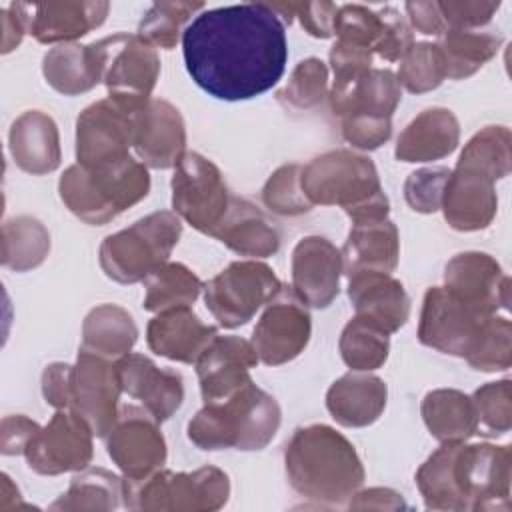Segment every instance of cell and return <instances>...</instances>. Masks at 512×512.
<instances>
[{
	"instance_id": "1",
	"label": "cell",
	"mask_w": 512,
	"mask_h": 512,
	"mask_svg": "<svg viewBox=\"0 0 512 512\" xmlns=\"http://www.w3.org/2000/svg\"><path fill=\"white\" fill-rule=\"evenodd\" d=\"M192 80L218 100H250L270 90L288 60L286 30L266 2L202 10L182 34Z\"/></svg>"
},
{
	"instance_id": "2",
	"label": "cell",
	"mask_w": 512,
	"mask_h": 512,
	"mask_svg": "<svg viewBox=\"0 0 512 512\" xmlns=\"http://www.w3.org/2000/svg\"><path fill=\"white\" fill-rule=\"evenodd\" d=\"M512 450L508 444L442 442L416 472L428 510H510Z\"/></svg>"
},
{
	"instance_id": "3",
	"label": "cell",
	"mask_w": 512,
	"mask_h": 512,
	"mask_svg": "<svg viewBox=\"0 0 512 512\" xmlns=\"http://www.w3.org/2000/svg\"><path fill=\"white\" fill-rule=\"evenodd\" d=\"M284 466L294 492L320 506L346 504L366 478L354 444L328 424L296 428Z\"/></svg>"
},
{
	"instance_id": "4",
	"label": "cell",
	"mask_w": 512,
	"mask_h": 512,
	"mask_svg": "<svg viewBox=\"0 0 512 512\" xmlns=\"http://www.w3.org/2000/svg\"><path fill=\"white\" fill-rule=\"evenodd\" d=\"M282 422L280 404L254 382L224 400L204 402L188 422V440L200 450H262Z\"/></svg>"
},
{
	"instance_id": "5",
	"label": "cell",
	"mask_w": 512,
	"mask_h": 512,
	"mask_svg": "<svg viewBox=\"0 0 512 512\" xmlns=\"http://www.w3.org/2000/svg\"><path fill=\"white\" fill-rule=\"evenodd\" d=\"M302 188L320 206H340L352 220L388 218L390 202L384 194L374 162L354 150H330L302 166Z\"/></svg>"
},
{
	"instance_id": "6",
	"label": "cell",
	"mask_w": 512,
	"mask_h": 512,
	"mask_svg": "<svg viewBox=\"0 0 512 512\" xmlns=\"http://www.w3.org/2000/svg\"><path fill=\"white\" fill-rule=\"evenodd\" d=\"M150 192L148 166L128 156L122 162L84 168L72 164L58 180L64 206L82 222L102 226L120 216Z\"/></svg>"
},
{
	"instance_id": "7",
	"label": "cell",
	"mask_w": 512,
	"mask_h": 512,
	"mask_svg": "<svg viewBox=\"0 0 512 512\" xmlns=\"http://www.w3.org/2000/svg\"><path fill=\"white\" fill-rule=\"evenodd\" d=\"M180 236L182 220L174 210L152 212L102 240L100 268L114 282H142L168 262Z\"/></svg>"
},
{
	"instance_id": "8",
	"label": "cell",
	"mask_w": 512,
	"mask_h": 512,
	"mask_svg": "<svg viewBox=\"0 0 512 512\" xmlns=\"http://www.w3.org/2000/svg\"><path fill=\"white\" fill-rule=\"evenodd\" d=\"M230 496L228 474L216 466L192 472L158 470L144 480L124 478V506L144 512H212Z\"/></svg>"
},
{
	"instance_id": "9",
	"label": "cell",
	"mask_w": 512,
	"mask_h": 512,
	"mask_svg": "<svg viewBox=\"0 0 512 512\" xmlns=\"http://www.w3.org/2000/svg\"><path fill=\"white\" fill-rule=\"evenodd\" d=\"M282 288L274 270L260 260L230 262L202 288L204 304L224 328H238L254 318Z\"/></svg>"
},
{
	"instance_id": "10",
	"label": "cell",
	"mask_w": 512,
	"mask_h": 512,
	"mask_svg": "<svg viewBox=\"0 0 512 512\" xmlns=\"http://www.w3.org/2000/svg\"><path fill=\"white\" fill-rule=\"evenodd\" d=\"M102 84L110 98L144 104L152 98V90L160 76V56L154 46H150L138 34L116 32L112 36L94 42Z\"/></svg>"
},
{
	"instance_id": "11",
	"label": "cell",
	"mask_w": 512,
	"mask_h": 512,
	"mask_svg": "<svg viewBox=\"0 0 512 512\" xmlns=\"http://www.w3.org/2000/svg\"><path fill=\"white\" fill-rule=\"evenodd\" d=\"M172 208L194 230L212 236L230 206V192L218 166L198 152H186L172 176Z\"/></svg>"
},
{
	"instance_id": "12",
	"label": "cell",
	"mask_w": 512,
	"mask_h": 512,
	"mask_svg": "<svg viewBox=\"0 0 512 512\" xmlns=\"http://www.w3.org/2000/svg\"><path fill=\"white\" fill-rule=\"evenodd\" d=\"M144 104L106 96L86 106L76 118V164L96 168L126 160L134 144V114Z\"/></svg>"
},
{
	"instance_id": "13",
	"label": "cell",
	"mask_w": 512,
	"mask_h": 512,
	"mask_svg": "<svg viewBox=\"0 0 512 512\" xmlns=\"http://www.w3.org/2000/svg\"><path fill=\"white\" fill-rule=\"evenodd\" d=\"M94 432L88 422L72 410H56L48 424L30 438L24 458L30 470L44 476L80 472L94 456Z\"/></svg>"
},
{
	"instance_id": "14",
	"label": "cell",
	"mask_w": 512,
	"mask_h": 512,
	"mask_svg": "<svg viewBox=\"0 0 512 512\" xmlns=\"http://www.w3.org/2000/svg\"><path fill=\"white\" fill-rule=\"evenodd\" d=\"M312 334L308 306L292 286H284L266 302L252 332V346L266 366H280L304 352Z\"/></svg>"
},
{
	"instance_id": "15",
	"label": "cell",
	"mask_w": 512,
	"mask_h": 512,
	"mask_svg": "<svg viewBox=\"0 0 512 512\" xmlns=\"http://www.w3.org/2000/svg\"><path fill=\"white\" fill-rule=\"evenodd\" d=\"M120 394L116 362L80 348L70 370L68 410L82 416L94 436L104 438L118 418Z\"/></svg>"
},
{
	"instance_id": "16",
	"label": "cell",
	"mask_w": 512,
	"mask_h": 512,
	"mask_svg": "<svg viewBox=\"0 0 512 512\" xmlns=\"http://www.w3.org/2000/svg\"><path fill=\"white\" fill-rule=\"evenodd\" d=\"M144 408L124 406L106 438V452L128 482L158 472L166 462V440Z\"/></svg>"
},
{
	"instance_id": "17",
	"label": "cell",
	"mask_w": 512,
	"mask_h": 512,
	"mask_svg": "<svg viewBox=\"0 0 512 512\" xmlns=\"http://www.w3.org/2000/svg\"><path fill=\"white\" fill-rule=\"evenodd\" d=\"M484 318L486 314L466 306L444 286H432L422 300L418 340L442 354L464 358Z\"/></svg>"
},
{
	"instance_id": "18",
	"label": "cell",
	"mask_w": 512,
	"mask_h": 512,
	"mask_svg": "<svg viewBox=\"0 0 512 512\" xmlns=\"http://www.w3.org/2000/svg\"><path fill=\"white\" fill-rule=\"evenodd\" d=\"M444 288L486 316L508 308L510 278L486 252L468 250L452 256L444 268Z\"/></svg>"
},
{
	"instance_id": "19",
	"label": "cell",
	"mask_w": 512,
	"mask_h": 512,
	"mask_svg": "<svg viewBox=\"0 0 512 512\" xmlns=\"http://www.w3.org/2000/svg\"><path fill=\"white\" fill-rule=\"evenodd\" d=\"M138 160L148 168H176L186 154V126L180 110L162 98H150L134 114Z\"/></svg>"
},
{
	"instance_id": "20",
	"label": "cell",
	"mask_w": 512,
	"mask_h": 512,
	"mask_svg": "<svg viewBox=\"0 0 512 512\" xmlns=\"http://www.w3.org/2000/svg\"><path fill=\"white\" fill-rule=\"evenodd\" d=\"M292 290L310 308H328L340 290L344 260L324 236H304L292 250Z\"/></svg>"
},
{
	"instance_id": "21",
	"label": "cell",
	"mask_w": 512,
	"mask_h": 512,
	"mask_svg": "<svg viewBox=\"0 0 512 512\" xmlns=\"http://www.w3.org/2000/svg\"><path fill=\"white\" fill-rule=\"evenodd\" d=\"M122 392L138 400L158 422L168 420L184 402V380L176 370L160 368L144 354L114 360Z\"/></svg>"
},
{
	"instance_id": "22",
	"label": "cell",
	"mask_w": 512,
	"mask_h": 512,
	"mask_svg": "<svg viewBox=\"0 0 512 512\" xmlns=\"http://www.w3.org/2000/svg\"><path fill=\"white\" fill-rule=\"evenodd\" d=\"M496 180L488 174L456 164L444 184L440 210L450 228L458 232L484 230L496 216Z\"/></svg>"
},
{
	"instance_id": "23",
	"label": "cell",
	"mask_w": 512,
	"mask_h": 512,
	"mask_svg": "<svg viewBox=\"0 0 512 512\" xmlns=\"http://www.w3.org/2000/svg\"><path fill=\"white\" fill-rule=\"evenodd\" d=\"M250 340L240 336H216L196 360V374L204 402L224 400L252 382L250 370L258 364Z\"/></svg>"
},
{
	"instance_id": "24",
	"label": "cell",
	"mask_w": 512,
	"mask_h": 512,
	"mask_svg": "<svg viewBox=\"0 0 512 512\" xmlns=\"http://www.w3.org/2000/svg\"><path fill=\"white\" fill-rule=\"evenodd\" d=\"M348 298L354 316L378 326L386 334L398 332L410 318V296L392 274L360 270L348 276Z\"/></svg>"
},
{
	"instance_id": "25",
	"label": "cell",
	"mask_w": 512,
	"mask_h": 512,
	"mask_svg": "<svg viewBox=\"0 0 512 512\" xmlns=\"http://www.w3.org/2000/svg\"><path fill=\"white\" fill-rule=\"evenodd\" d=\"M328 100L332 114L338 118L350 114L392 118L402 100V86L392 70L368 68L356 76L334 78Z\"/></svg>"
},
{
	"instance_id": "26",
	"label": "cell",
	"mask_w": 512,
	"mask_h": 512,
	"mask_svg": "<svg viewBox=\"0 0 512 512\" xmlns=\"http://www.w3.org/2000/svg\"><path fill=\"white\" fill-rule=\"evenodd\" d=\"M216 336L218 328L202 322L190 306L158 312L146 328L148 348L156 356L184 364H196Z\"/></svg>"
},
{
	"instance_id": "27",
	"label": "cell",
	"mask_w": 512,
	"mask_h": 512,
	"mask_svg": "<svg viewBox=\"0 0 512 512\" xmlns=\"http://www.w3.org/2000/svg\"><path fill=\"white\" fill-rule=\"evenodd\" d=\"M28 32L42 44H70L102 26L110 4L100 0H66L26 4Z\"/></svg>"
},
{
	"instance_id": "28",
	"label": "cell",
	"mask_w": 512,
	"mask_h": 512,
	"mask_svg": "<svg viewBox=\"0 0 512 512\" xmlns=\"http://www.w3.org/2000/svg\"><path fill=\"white\" fill-rule=\"evenodd\" d=\"M8 148L14 164L32 176L54 172L62 160L58 126L42 110H26L12 122Z\"/></svg>"
},
{
	"instance_id": "29",
	"label": "cell",
	"mask_w": 512,
	"mask_h": 512,
	"mask_svg": "<svg viewBox=\"0 0 512 512\" xmlns=\"http://www.w3.org/2000/svg\"><path fill=\"white\" fill-rule=\"evenodd\" d=\"M460 142V124L452 110L434 106L414 116L400 132L394 156L400 162H434L446 158Z\"/></svg>"
},
{
	"instance_id": "30",
	"label": "cell",
	"mask_w": 512,
	"mask_h": 512,
	"mask_svg": "<svg viewBox=\"0 0 512 512\" xmlns=\"http://www.w3.org/2000/svg\"><path fill=\"white\" fill-rule=\"evenodd\" d=\"M388 400L386 382L368 372H348L340 376L326 392L330 416L346 428H364L374 424Z\"/></svg>"
},
{
	"instance_id": "31",
	"label": "cell",
	"mask_w": 512,
	"mask_h": 512,
	"mask_svg": "<svg viewBox=\"0 0 512 512\" xmlns=\"http://www.w3.org/2000/svg\"><path fill=\"white\" fill-rule=\"evenodd\" d=\"M224 246L252 260L268 258L280 250V232L250 200L232 196L226 216L212 234Z\"/></svg>"
},
{
	"instance_id": "32",
	"label": "cell",
	"mask_w": 512,
	"mask_h": 512,
	"mask_svg": "<svg viewBox=\"0 0 512 512\" xmlns=\"http://www.w3.org/2000/svg\"><path fill=\"white\" fill-rule=\"evenodd\" d=\"M340 252L346 276L360 270L392 274L400 260L398 228L388 218L356 222Z\"/></svg>"
},
{
	"instance_id": "33",
	"label": "cell",
	"mask_w": 512,
	"mask_h": 512,
	"mask_svg": "<svg viewBox=\"0 0 512 512\" xmlns=\"http://www.w3.org/2000/svg\"><path fill=\"white\" fill-rule=\"evenodd\" d=\"M46 82L64 96H78L102 82L100 60L92 44H58L42 58Z\"/></svg>"
},
{
	"instance_id": "34",
	"label": "cell",
	"mask_w": 512,
	"mask_h": 512,
	"mask_svg": "<svg viewBox=\"0 0 512 512\" xmlns=\"http://www.w3.org/2000/svg\"><path fill=\"white\" fill-rule=\"evenodd\" d=\"M422 420L438 442H466L478 434L472 396L456 388H438L422 398Z\"/></svg>"
},
{
	"instance_id": "35",
	"label": "cell",
	"mask_w": 512,
	"mask_h": 512,
	"mask_svg": "<svg viewBox=\"0 0 512 512\" xmlns=\"http://www.w3.org/2000/svg\"><path fill=\"white\" fill-rule=\"evenodd\" d=\"M138 340V328L132 314L118 304H100L92 308L82 322V346L110 360L126 356Z\"/></svg>"
},
{
	"instance_id": "36",
	"label": "cell",
	"mask_w": 512,
	"mask_h": 512,
	"mask_svg": "<svg viewBox=\"0 0 512 512\" xmlns=\"http://www.w3.org/2000/svg\"><path fill=\"white\" fill-rule=\"evenodd\" d=\"M438 48L446 62V76L462 80L478 72L500 50L502 38L494 32L448 28L438 36Z\"/></svg>"
},
{
	"instance_id": "37",
	"label": "cell",
	"mask_w": 512,
	"mask_h": 512,
	"mask_svg": "<svg viewBox=\"0 0 512 512\" xmlns=\"http://www.w3.org/2000/svg\"><path fill=\"white\" fill-rule=\"evenodd\" d=\"M124 502V478L106 468H84L50 510H116Z\"/></svg>"
},
{
	"instance_id": "38",
	"label": "cell",
	"mask_w": 512,
	"mask_h": 512,
	"mask_svg": "<svg viewBox=\"0 0 512 512\" xmlns=\"http://www.w3.org/2000/svg\"><path fill=\"white\" fill-rule=\"evenodd\" d=\"M50 252V232L34 216H16L2 224V266L28 272L40 266Z\"/></svg>"
},
{
	"instance_id": "39",
	"label": "cell",
	"mask_w": 512,
	"mask_h": 512,
	"mask_svg": "<svg viewBox=\"0 0 512 512\" xmlns=\"http://www.w3.org/2000/svg\"><path fill=\"white\" fill-rule=\"evenodd\" d=\"M144 282L146 292L142 306L154 314L194 304L204 288L202 280L186 264L170 260L152 272Z\"/></svg>"
},
{
	"instance_id": "40",
	"label": "cell",
	"mask_w": 512,
	"mask_h": 512,
	"mask_svg": "<svg viewBox=\"0 0 512 512\" xmlns=\"http://www.w3.org/2000/svg\"><path fill=\"white\" fill-rule=\"evenodd\" d=\"M338 350L350 370L370 372L388 360L390 334L354 316L340 334Z\"/></svg>"
},
{
	"instance_id": "41",
	"label": "cell",
	"mask_w": 512,
	"mask_h": 512,
	"mask_svg": "<svg viewBox=\"0 0 512 512\" xmlns=\"http://www.w3.org/2000/svg\"><path fill=\"white\" fill-rule=\"evenodd\" d=\"M456 164L476 168L494 180L510 174L512 168V134L506 126H484L460 152Z\"/></svg>"
},
{
	"instance_id": "42",
	"label": "cell",
	"mask_w": 512,
	"mask_h": 512,
	"mask_svg": "<svg viewBox=\"0 0 512 512\" xmlns=\"http://www.w3.org/2000/svg\"><path fill=\"white\" fill-rule=\"evenodd\" d=\"M204 10L202 2H154L138 24V36L150 46L172 50L186 30V22Z\"/></svg>"
},
{
	"instance_id": "43",
	"label": "cell",
	"mask_w": 512,
	"mask_h": 512,
	"mask_svg": "<svg viewBox=\"0 0 512 512\" xmlns=\"http://www.w3.org/2000/svg\"><path fill=\"white\" fill-rule=\"evenodd\" d=\"M328 92V66L320 58H306L294 66L276 98L288 110L308 112L318 108L328 98Z\"/></svg>"
},
{
	"instance_id": "44",
	"label": "cell",
	"mask_w": 512,
	"mask_h": 512,
	"mask_svg": "<svg viewBox=\"0 0 512 512\" xmlns=\"http://www.w3.org/2000/svg\"><path fill=\"white\" fill-rule=\"evenodd\" d=\"M464 360L480 372H500L512 364V324L508 318L490 314L484 318Z\"/></svg>"
},
{
	"instance_id": "45",
	"label": "cell",
	"mask_w": 512,
	"mask_h": 512,
	"mask_svg": "<svg viewBox=\"0 0 512 512\" xmlns=\"http://www.w3.org/2000/svg\"><path fill=\"white\" fill-rule=\"evenodd\" d=\"M396 78L400 86L412 94H424L438 88L448 78L446 62L438 44L414 42L400 58Z\"/></svg>"
},
{
	"instance_id": "46",
	"label": "cell",
	"mask_w": 512,
	"mask_h": 512,
	"mask_svg": "<svg viewBox=\"0 0 512 512\" xmlns=\"http://www.w3.org/2000/svg\"><path fill=\"white\" fill-rule=\"evenodd\" d=\"M264 206L280 216H298L312 210L302 188V166L284 164L276 168L262 188Z\"/></svg>"
},
{
	"instance_id": "47",
	"label": "cell",
	"mask_w": 512,
	"mask_h": 512,
	"mask_svg": "<svg viewBox=\"0 0 512 512\" xmlns=\"http://www.w3.org/2000/svg\"><path fill=\"white\" fill-rule=\"evenodd\" d=\"M478 430L484 434H506L512 426V382L508 378L486 382L472 394Z\"/></svg>"
},
{
	"instance_id": "48",
	"label": "cell",
	"mask_w": 512,
	"mask_h": 512,
	"mask_svg": "<svg viewBox=\"0 0 512 512\" xmlns=\"http://www.w3.org/2000/svg\"><path fill=\"white\" fill-rule=\"evenodd\" d=\"M382 32L380 12L364 6V4H344L338 6L334 18V36L336 40H344L350 44L364 46L372 50Z\"/></svg>"
},
{
	"instance_id": "49",
	"label": "cell",
	"mask_w": 512,
	"mask_h": 512,
	"mask_svg": "<svg viewBox=\"0 0 512 512\" xmlns=\"http://www.w3.org/2000/svg\"><path fill=\"white\" fill-rule=\"evenodd\" d=\"M448 176L450 168L444 166H430L412 172L404 182V198L408 206L420 214L438 212Z\"/></svg>"
},
{
	"instance_id": "50",
	"label": "cell",
	"mask_w": 512,
	"mask_h": 512,
	"mask_svg": "<svg viewBox=\"0 0 512 512\" xmlns=\"http://www.w3.org/2000/svg\"><path fill=\"white\" fill-rule=\"evenodd\" d=\"M270 8L284 18V22L300 20L302 28L314 38H332L334 36V18L338 4L334 2H276Z\"/></svg>"
},
{
	"instance_id": "51",
	"label": "cell",
	"mask_w": 512,
	"mask_h": 512,
	"mask_svg": "<svg viewBox=\"0 0 512 512\" xmlns=\"http://www.w3.org/2000/svg\"><path fill=\"white\" fill-rule=\"evenodd\" d=\"M342 138L358 150H376L392 136V118L350 114L340 118Z\"/></svg>"
},
{
	"instance_id": "52",
	"label": "cell",
	"mask_w": 512,
	"mask_h": 512,
	"mask_svg": "<svg viewBox=\"0 0 512 512\" xmlns=\"http://www.w3.org/2000/svg\"><path fill=\"white\" fill-rule=\"evenodd\" d=\"M378 12L382 18V32L374 46V54H378L380 58H384L388 62H396L414 44L412 28H410L406 16H402L400 10H396L394 6H386Z\"/></svg>"
},
{
	"instance_id": "53",
	"label": "cell",
	"mask_w": 512,
	"mask_h": 512,
	"mask_svg": "<svg viewBox=\"0 0 512 512\" xmlns=\"http://www.w3.org/2000/svg\"><path fill=\"white\" fill-rule=\"evenodd\" d=\"M500 2L492 0H444L438 2V10L448 28L454 30H474L492 20L498 12Z\"/></svg>"
},
{
	"instance_id": "54",
	"label": "cell",
	"mask_w": 512,
	"mask_h": 512,
	"mask_svg": "<svg viewBox=\"0 0 512 512\" xmlns=\"http://www.w3.org/2000/svg\"><path fill=\"white\" fill-rule=\"evenodd\" d=\"M330 68L334 72V78H348L366 72L372 68V50L350 44L344 40H336L330 48Z\"/></svg>"
},
{
	"instance_id": "55",
	"label": "cell",
	"mask_w": 512,
	"mask_h": 512,
	"mask_svg": "<svg viewBox=\"0 0 512 512\" xmlns=\"http://www.w3.org/2000/svg\"><path fill=\"white\" fill-rule=\"evenodd\" d=\"M40 428L38 422L30 420L24 414L6 416L0 424V452L4 456L24 454L30 438Z\"/></svg>"
},
{
	"instance_id": "56",
	"label": "cell",
	"mask_w": 512,
	"mask_h": 512,
	"mask_svg": "<svg viewBox=\"0 0 512 512\" xmlns=\"http://www.w3.org/2000/svg\"><path fill=\"white\" fill-rule=\"evenodd\" d=\"M70 370L72 364L52 362L42 372V396L46 404H50L56 410H68Z\"/></svg>"
},
{
	"instance_id": "57",
	"label": "cell",
	"mask_w": 512,
	"mask_h": 512,
	"mask_svg": "<svg viewBox=\"0 0 512 512\" xmlns=\"http://www.w3.org/2000/svg\"><path fill=\"white\" fill-rule=\"evenodd\" d=\"M2 54L12 52L28 32V8L24 2H12L0 10Z\"/></svg>"
},
{
	"instance_id": "58",
	"label": "cell",
	"mask_w": 512,
	"mask_h": 512,
	"mask_svg": "<svg viewBox=\"0 0 512 512\" xmlns=\"http://www.w3.org/2000/svg\"><path fill=\"white\" fill-rule=\"evenodd\" d=\"M406 20L410 28L418 30L420 34L426 36H440L446 30V24L442 20V14L438 10V2H406Z\"/></svg>"
},
{
	"instance_id": "59",
	"label": "cell",
	"mask_w": 512,
	"mask_h": 512,
	"mask_svg": "<svg viewBox=\"0 0 512 512\" xmlns=\"http://www.w3.org/2000/svg\"><path fill=\"white\" fill-rule=\"evenodd\" d=\"M348 508L354 510H366V508H374V510H400V508H408V504L404 502L402 494H398L392 488H368V490H356L350 500L346 502Z\"/></svg>"
},
{
	"instance_id": "60",
	"label": "cell",
	"mask_w": 512,
	"mask_h": 512,
	"mask_svg": "<svg viewBox=\"0 0 512 512\" xmlns=\"http://www.w3.org/2000/svg\"><path fill=\"white\" fill-rule=\"evenodd\" d=\"M2 484H0V510L8 512V510H18V508H32L30 504H26L20 496L18 486L12 482V478L8 474L0 476Z\"/></svg>"
}]
</instances>
